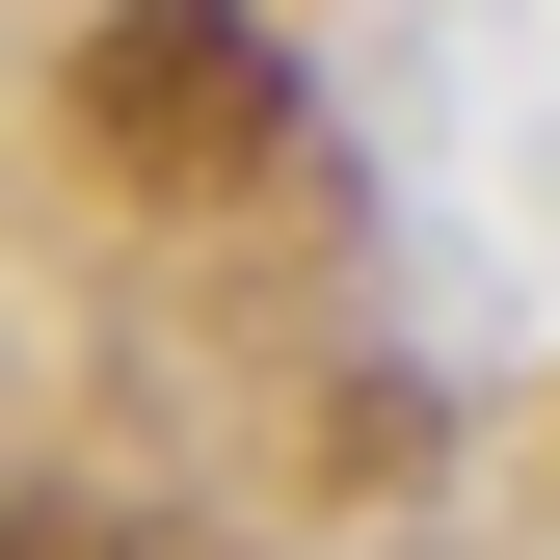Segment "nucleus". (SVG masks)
I'll list each match as a JSON object with an SVG mask.
<instances>
[{
  "instance_id": "obj_1",
  "label": "nucleus",
  "mask_w": 560,
  "mask_h": 560,
  "mask_svg": "<svg viewBox=\"0 0 560 560\" xmlns=\"http://www.w3.org/2000/svg\"><path fill=\"white\" fill-rule=\"evenodd\" d=\"M81 161L161 187V214H241V187H294V54L241 0H107L81 27Z\"/></svg>"
}]
</instances>
